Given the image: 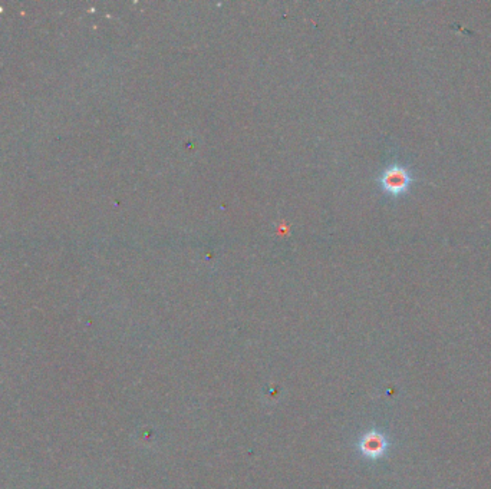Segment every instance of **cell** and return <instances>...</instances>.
Returning <instances> with one entry per match:
<instances>
[{
    "label": "cell",
    "mask_w": 491,
    "mask_h": 489,
    "mask_svg": "<svg viewBox=\"0 0 491 489\" xmlns=\"http://www.w3.org/2000/svg\"><path fill=\"white\" fill-rule=\"evenodd\" d=\"M411 183H412V177L409 171L405 167L397 165V164L388 167L379 177L381 188L393 197L405 194L409 190Z\"/></svg>",
    "instance_id": "6da1fadb"
}]
</instances>
